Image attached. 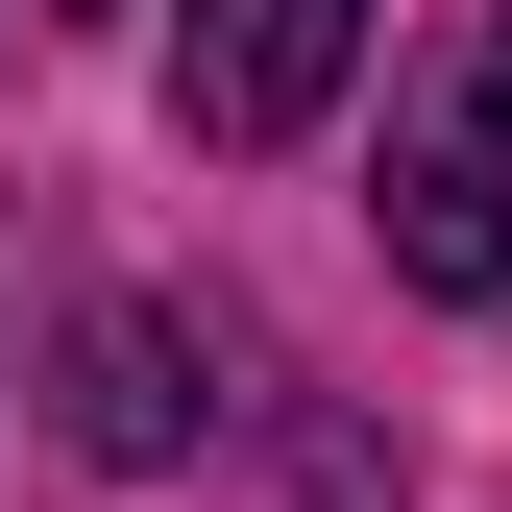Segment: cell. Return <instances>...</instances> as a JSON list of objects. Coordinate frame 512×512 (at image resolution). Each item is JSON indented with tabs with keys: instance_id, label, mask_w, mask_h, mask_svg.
<instances>
[{
	"instance_id": "cell-1",
	"label": "cell",
	"mask_w": 512,
	"mask_h": 512,
	"mask_svg": "<svg viewBox=\"0 0 512 512\" xmlns=\"http://www.w3.org/2000/svg\"><path fill=\"white\" fill-rule=\"evenodd\" d=\"M391 269L415 293H512V0L439 49V98L391 122Z\"/></svg>"
},
{
	"instance_id": "cell-2",
	"label": "cell",
	"mask_w": 512,
	"mask_h": 512,
	"mask_svg": "<svg viewBox=\"0 0 512 512\" xmlns=\"http://www.w3.org/2000/svg\"><path fill=\"white\" fill-rule=\"evenodd\" d=\"M342 74H366V0H196V49H171V122H196V147H293Z\"/></svg>"
},
{
	"instance_id": "cell-3",
	"label": "cell",
	"mask_w": 512,
	"mask_h": 512,
	"mask_svg": "<svg viewBox=\"0 0 512 512\" xmlns=\"http://www.w3.org/2000/svg\"><path fill=\"white\" fill-rule=\"evenodd\" d=\"M74 439H98V464H171V342H147V317H98V391H74Z\"/></svg>"
}]
</instances>
